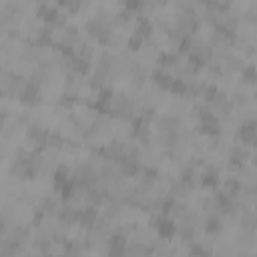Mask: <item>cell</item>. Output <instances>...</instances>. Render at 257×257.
Masks as SVG:
<instances>
[{
    "mask_svg": "<svg viewBox=\"0 0 257 257\" xmlns=\"http://www.w3.org/2000/svg\"><path fill=\"white\" fill-rule=\"evenodd\" d=\"M135 32L141 34L143 38H149V36H153V32H155V24L149 20L147 16H141L137 20V29H135Z\"/></svg>",
    "mask_w": 257,
    "mask_h": 257,
    "instance_id": "9",
    "label": "cell"
},
{
    "mask_svg": "<svg viewBox=\"0 0 257 257\" xmlns=\"http://www.w3.org/2000/svg\"><path fill=\"white\" fill-rule=\"evenodd\" d=\"M50 24H55L57 29H64V26L69 24V22H66V10H64V12H62V10H59V15L55 16V20H52Z\"/></svg>",
    "mask_w": 257,
    "mask_h": 257,
    "instance_id": "16",
    "label": "cell"
},
{
    "mask_svg": "<svg viewBox=\"0 0 257 257\" xmlns=\"http://www.w3.org/2000/svg\"><path fill=\"white\" fill-rule=\"evenodd\" d=\"M251 159V151L245 145H233L229 151V161H233L237 165H245V161Z\"/></svg>",
    "mask_w": 257,
    "mask_h": 257,
    "instance_id": "3",
    "label": "cell"
},
{
    "mask_svg": "<svg viewBox=\"0 0 257 257\" xmlns=\"http://www.w3.org/2000/svg\"><path fill=\"white\" fill-rule=\"evenodd\" d=\"M253 97H255V101H257V91H255V92H253Z\"/></svg>",
    "mask_w": 257,
    "mask_h": 257,
    "instance_id": "18",
    "label": "cell"
},
{
    "mask_svg": "<svg viewBox=\"0 0 257 257\" xmlns=\"http://www.w3.org/2000/svg\"><path fill=\"white\" fill-rule=\"evenodd\" d=\"M179 135H181V141H187V143H191L197 137V133L193 129H187V127H181L179 129Z\"/></svg>",
    "mask_w": 257,
    "mask_h": 257,
    "instance_id": "15",
    "label": "cell"
},
{
    "mask_svg": "<svg viewBox=\"0 0 257 257\" xmlns=\"http://www.w3.org/2000/svg\"><path fill=\"white\" fill-rule=\"evenodd\" d=\"M155 123L159 129L163 131H175V129H181V119L177 115H163V117H157Z\"/></svg>",
    "mask_w": 257,
    "mask_h": 257,
    "instance_id": "4",
    "label": "cell"
},
{
    "mask_svg": "<svg viewBox=\"0 0 257 257\" xmlns=\"http://www.w3.org/2000/svg\"><path fill=\"white\" fill-rule=\"evenodd\" d=\"M245 60H243L241 57H233V55H229L227 60L223 62V73L227 75H235V73H241L243 69H245Z\"/></svg>",
    "mask_w": 257,
    "mask_h": 257,
    "instance_id": "5",
    "label": "cell"
},
{
    "mask_svg": "<svg viewBox=\"0 0 257 257\" xmlns=\"http://www.w3.org/2000/svg\"><path fill=\"white\" fill-rule=\"evenodd\" d=\"M241 83L257 85V69H255V64H249V66H245V69L241 71Z\"/></svg>",
    "mask_w": 257,
    "mask_h": 257,
    "instance_id": "10",
    "label": "cell"
},
{
    "mask_svg": "<svg viewBox=\"0 0 257 257\" xmlns=\"http://www.w3.org/2000/svg\"><path fill=\"white\" fill-rule=\"evenodd\" d=\"M123 4L127 10H141L143 8V0H123Z\"/></svg>",
    "mask_w": 257,
    "mask_h": 257,
    "instance_id": "17",
    "label": "cell"
},
{
    "mask_svg": "<svg viewBox=\"0 0 257 257\" xmlns=\"http://www.w3.org/2000/svg\"><path fill=\"white\" fill-rule=\"evenodd\" d=\"M189 191H191V189H189L187 183H183L181 179H173L169 183V195L173 199H185L189 195Z\"/></svg>",
    "mask_w": 257,
    "mask_h": 257,
    "instance_id": "7",
    "label": "cell"
},
{
    "mask_svg": "<svg viewBox=\"0 0 257 257\" xmlns=\"http://www.w3.org/2000/svg\"><path fill=\"white\" fill-rule=\"evenodd\" d=\"M143 45H145V38H143L141 34H137V32H133V34L129 36V40H127L129 50H141Z\"/></svg>",
    "mask_w": 257,
    "mask_h": 257,
    "instance_id": "14",
    "label": "cell"
},
{
    "mask_svg": "<svg viewBox=\"0 0 257 257\" xmlns=\"http://www.w3.org/2000/svg\"><path fill=\"white\" fill-rule=\"evenodd\" d=\"M157 233H159V237L169 239V237H173L175 233H177V225H175L173 219L163 217V219L159 221V225H157Z\"/></svg>",
    "mask_w": 257,
    "mask_h": 257,
    "instance_id": "6",
    "label": "cell"
},
{
    "mask_svg": "<svg viewBox=\"0 0 257 257\" xmlns=\"http://www.w3.org/2000/svg\"><path fill=\"white\" fill-rule=\"evenodd\" d=\"M97 219H99V211H97V205H87V207H83L80 209V219H78V223H80V227L83 229H92V225L97 223Z\"/></svg>",
    "mask_w": 257,
    "mask_h": 257,
    "instance_id": "1",
    "label": "cell"
},
{
    "mask_svg": "<svg viewBox=\"0 0 257 257\" xmlns=\"http://www.w3.org/2000/svg\"><path fill=\"white\" fill-rule=\"evenodd\" d=\"M229 103V94H227V91H217V94L211 99V106L215 111H221L223 106Z\"/></svg>",
    "mask_w": 257,
    "mask_h": 257,
    "instance_id": "11",
    "label": "cell"
},
{
    "mask_svg": "<svg viewBox=\"0 0 257 257\" xmlns=\"http://www.w3.org/2000/svg\"><path fill=\"white\" fill-rule=\"evenodd\" d=\"M18 101L26 106H34L36 103H40V97H38V85L30 83L29 80V85H26V89L22 91V94L18 97Z\"/></svg>",
    "mask_w": 257,
    "mask_h": 257,
    "instance_id": "2",
    "label": "cell"
},
{
    "mask_svg": "<svg viewBox=\"0 0 257 257\" xmlns=\"http://www.w3.org/2000/svg\"><path fill=\"white\" fill-rule=\"evenodd\" d=\"M181 221L183 223H187V225H199V221H201V217H199V211H195V209H187L185 213H183V217H181Z\"/></svg>",
    "mask_w": 257,
    "mask_h": 257,
    "instance_id": "13",
    "label": "cell"
},
{
    "mask_svg": "<svg viewBox=\"0 0 257 257\" xmlns=\"http://www.w3.org/2000/svg\"><path fill=\"white\" fill-rule=\"evenodd\" d=\"M64 45H71V46H76V43L80 40V29L76 24H66L64 26Z\"/></svg>",
    "mask_w": 257,
    "mask_h": 257,
    "instance_id": "8",
    "label": "cell"
},
{
    "mask_svg": "<svg viewBox=\"0 0 257 257\" xmlns=\"http://www.w3.org/2000/svg\"><path fill=\"white\" fill-rule=\"evenodd\" d=\"M105 80H106V75L105 73H101V71H97L94 69V73H92V76H91V87L92 89H97V91H101L103 87H105Z\"/></svg>",
    "mask_w": 257,
    "mask_h": 257,
    "instance_id": "12",
    "label": "cell"
}]
</instances>
